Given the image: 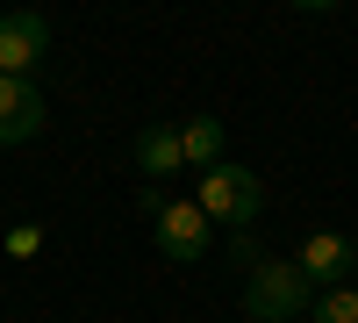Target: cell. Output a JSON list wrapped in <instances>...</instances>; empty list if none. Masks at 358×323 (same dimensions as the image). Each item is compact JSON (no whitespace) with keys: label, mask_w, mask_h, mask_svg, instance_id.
Wrapping results in <instances>:
<instances>
[{"label":"cell","mask_w":358,"mask_h":323,"mask_svg":"<svg viewBox=\"0 0 358 323\" xmlns=\"http://www.w3.org/2000/svg\"><path fill=\"white\" fill-rule=\"evenodd\" d=\"M294 266L308 273L315 295L322 287H358V238H344V230H308L301 252H294Z\"/></svg>","instance_id":"3"},{"label":"cell","mask_w":358,"mask_h":323,"mask_svg":"<svg viewBox=\"0 0 358 323\" xmlns=\"http://www.w3.org/2000/svg\"><path fill=\"white\" fill-rule=\"evenodd\" d=\"M208 245H215V223L201 216V201L172 194V209L158 216V252L172 259V266H194V259H208Z\"/></svg>","instance_id":"4"},{"label":"cell","mask_w":358,"mask_h":323,"mask_svg":"<svg viewBox=\"0 0 358 323\" xmlns=\"http://www.w3.org/2000/svg\"><path fill=\"white\" fill-rule=\"evenodd\" d=\"M308 309H315V287L294 259H265V266L244 273V316L251 323H294Z\"/></svg>","instance_id":"2"},{"label":"cell","mask_w":358,"mask_h":323,"mask_svg":"<svg viewBox=\"0 0 358 323\" xmlns=\"http://www.w3.org/2000/svg\"><path fill=\"white\" fill-rule=\"evenodd\" d=\"M194 201H201V216L215 223V230H251L258 209H265V187H258V172H251V165L222 158V165L194 172Z\"/></svg>","instance_id":"1"},{"label":"cell","mask_w":358,"mask_h":323,"mask_svg":"<svg viewBox=\"0 0 358 323\" xmlns=\"http://www.w3.org/2000/svg\"><path fill=\"white\" fill-rule=\"evenodd\" d=\"M136 209H143V216H151V223H158V216L172 209V194H165V187H151V180H143V194H136Z\"/></svg>","instance_id":"12"},{"label":"cell","mask_w":358,"mask_h":323,"mask_svg":"<svg viewBox=\"0 0 358 323\" xmlns=\"http://www.w3.org/2000/svg\"><path fill=\"white\" fill-rule=\"evenodd\" d=\"M136 172L151 187H165L172 172H187V151H179V123H143L136 130Z\"/></svg>","instance_id":"7"},{"label":"cell","mask_w":358,"mask_h":323,"mask_svg":"<svg viewBox=\"0 0 358 323\" xmlns=\"http://www.w3.org/2000/svg\"><path fill=\"white\" fill-rule=\"evenodd\" d=\"M222 245H229V259H236V273L265 266V252H258V230H222Z\"/></svg>","instance_id":"10"},{"label":"cell","mask_w":358,"mask_h":323,"mask_svg":"<svg viewBox=\"0 0 358 323\" xmlns=\"http://www.w3.org/2000/svg\"><path fill=\"white\" fill-rule=\"evenodd\" d=\"M36 252H43V230H36V223L8 230V259H36Z\"/></svg>","instance_id":"11"},{"label":"cell","mask_w":358,"mask_h":323,"mask_svg":"<svg viewBox=\"0 0 358 323\" xmlns=\"http://www.w3.org/2000/svg\"><path fill=\"white\" fill-rule=\"evenodd\" d=\"M308 323H358V287H322Z\"/></svg>","instance_id":"9"},{"label":"cell","mask_w":358,"mask_h":323,"mask_svg":"<svg viewBox=\"0 0 358 323\" xmlns=\"http://www.w3.org/2000/svg\"><path fill=\"white\" fill-rule=\"evenodd\" d=\"M179 151H187V172L222 165V158H229V130H222V115H187V123H179Z\"/></svg>","instance_id":"8"},{"label":"cell","mask_w":358,"mask_h":323,"mask_svg":"<svg viewBox=\"0 0 358 323\" xmlns=\"http://www.w3.org/2000/svg\"><path fill=\"white\" fill-rule=\"evenodd\" d=\"M29 137H43L36 79H0V144H29Z\"/></svg>","instance_id":"6"},{"label":"cell","mask_w":358,"mask_h":323,"mask_svg":"<svg viewBox=\"0 0 358 323\" xmlns=\"http://www.w3.org/2000/svg\"><path fill=\"white\" fill-rule=\"evenodd\" d=\"M43 50H50V22L43 15H29V8L0 15V79H29L43 65Z\"/></svg>","instance_id":"5"}]
</instances>
